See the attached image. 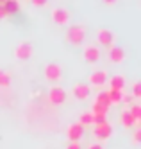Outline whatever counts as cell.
<instances>
[{"mask_svg": "<svg viewBox=\"0 0 141 149\" xmlns=\"http://www.w3.org/2000/svg\"><path fill=\"white\" fill-rule=\"evenodd\" d=\"M84 36H86V29H84V25H80V24L72 25V27L66 31V40L70 41V43H73V45L82 43Z\"/></svg>", "mask_w": 141, "mask_h": 149, "instance_id": "1", "label": "cell"}, {"mask_svg": "<svg viewBox=\"0 0 141 149\" xmlns=\"http://www.w3.org/2000/svg\"><path fill=\"white\" fill-rule=\"evenodd\" d=\"M48 99L52 104H63L64 101H66V90H64L63 86H52L50 92H48Z\"/></svg>", "mask_w": 141, "mask_h": 149, "instance_id": "2", "label": "cell"}, {"mask_svg": "<svg viewBox=\"0 0 141 149\" xmlns=\"http://www.w3.org/2000/svg\"><path fill=\"white\" fill-rule=\"evenodd\" d=\"M113 133V127L109 122H104V124H98V126H95L93 127V135L98 138V140H107V138L111 136Z\"/></svg>", "mask_w": 141, "mask_h": 149, "instance_id": "3", "label": "cell"}, {"mask_svg": "<svg viewBox=\"0 0 141 149\" xmlns=\"http://www.w3.org/2000/svg\"><path fill=\"white\" fill-rule=\"evenodd\" d=\"M52 20H54L56 24H59V25L68 24V20H70V11H68V9H64V7H56V9H52Z\"/></svg>", "mask_w": 141, "mask_h": 149, "instance_id": "4", "label": "cell"}, {"mask_svg": "<svg viewBox=\"0 0 141 149\" xmlns=\"http://www.w3.org/2000/svg\"><path fill=\"white\" fill-rule=\"evenodd\" d=\"M96 40H98L100 45H105V47H113L114 43V33L109 29H100L96 33Z\"/></svg>", "mask_w": 141, "mask_h": 149, "instance_id": "5", "label": "cell"}, {"mask_svg": "<svg viewBox=\"0 0 141 149\" xmlns=\"http://www.w3.org/2000/svg\"><path fill=\"white\" fill-rule=\"evenodd\" d=\"M14 56L18 59H29L32 56V45L29 43V41H21V43H18L16 49H14Z\"/></svg>", "mask_w": 141, "mask_h": 149, "instance_id": "6", "label": "cell"}, {"mask_svg": "<svg viewBox=\"0 0 141 149\" xmlns=\"http://www.w3.org/2000/svg\"><path fill=\"white\" fill-rule=\"evenodd\" d=\"M45 77L48 81H54V83H57L61 79V67L56 65V63H48V65L45 67Z\"/></svg>", "mask_w": 141, "mask_h": 149, "instance_id": "7", "label": "cell"}, {"mask_svg": "<svg viewBox=\"0 0 141 149\" xmlns=\"http://www.w3.org/2000/svg\"><path fill=\"white\" fill-rule=\"evenodd\" d=\"M82 54H84V59L88 63H96L100 59V49L96 45H88V47H84Z\"/></svg>", "mask_w": 141, "mask_h": 149, "instance_id": "8", "label": "cell"}, {"mask_svg": "<svg viewBox=\"0 0 141 149\" xmlns=\"http://www.w3.org/2000/svg\"><path fill=\"white\" fill-rule=\"evenodd\" d=\"M89 84H86V83H77L73 86V90H72V93H73V97H77V99H80V101H84V99H88L89 97Z\"/></svg>", "mask_w": 141, "mask_h": 149, "instance_id": "9", "label": "cell"}, {"mask_svg": "<svg viewBox=\"0 0 141 149\" xmlns=\"http://www.w3.org/2000/svg\"><path fill=\"white\" fill-rule=\"evenodd\" d=\"M82 133H84V126L82 124L75 122V124H70L68 126V138H70L72 142H77L79 138L82 136Z\"/></svg>", "mask_w": 141, "mask_h": 149, "instance_id": "10", "label": "cell"}, {"mask_svg": "<svg viewBox=\"0 0 141 149\" xmlns=\"http://www.w3.org/2000/svg\"><path fill=\"white\" fill-rule=\"evenodd\" d=\"M89 83L93 86H102V84L107 83V72L105 70H95L89 76Z\"/></svg>", "mask_w": 141, "mask_h": 149, "instance_id": "11", "label": "cell"}, {"mask_svg": "<svg viewBox=\"0 0 141 149\" xmlns=\"http://www.w3.org/2000/svg\"><path fill=\"white\" fill-rule=\"evenodd\" d=\"M107 56H109V61H113V63H122L125 59V50L122 47H109Z\"/></svg>", "mask_w": 141, "mask_h": 149, "instance_id": "12", "label": "cell"}, {"mask_svg": "<svg viewBox=\"0 0 141 149\" xmlns=\"http://www.w3.org/2000/svg\"><path fill=\"white\" fill-rule=\"evenodd\" d=\"M109 90H123L125 86V77L122 76V74H116V76H113L109 79Z\"/></svg>", "mask_w": 141, "mask_h": 149, "instance_id": "13", "label": "cell"}, {"mask_svg": "<svg viewBox=\"0 0 141 149\" xmlns=\"http://www.w3.org/2000/svg\"><path fill=\"white\" fill-rule=\"evenodd\" d=\"M95 104H98V106H102V108L109 110V106H111L109 93H107V92H100L98 95H96V99H95Z\"/></svg>", "mask_w": 141, "mask_h": 149, "instance_id": "14", "label": "cell"}, {"mask_svg": "<svg viewBox=\"0 0 141 149\" xmlns=\"http://www.w3.org/2000/svg\"><path fill=\"white\" fill-rule=\"evenodd\" d=\"M120 120H122V124H123L125 127L136 126V120L132 119V115H131V111H129V110H123V111L120 113Z\"/></svg>", "mask_w": 141, "mask_h": 149, "instance_id": "15", "label": "cell"}, {"mask_svg": "<svg viewBox=\"0 0 141 149\" xmlns=\"http://www.w3.org/2000/svg\"><path fill=\"white\" fill-rule=\"evenodd\" d=\"M107 93H109L111 104H120V102H122V97H123L122 90H107Z\"/></svg>", "mask_w": 141, "mask_h": 149, "instance_id": "16", "label": "cell"}, {"mask_svg": "<svg viewBox=\"0 0 141 149\" xmlns=\"http://www.w3.org/2000/svg\"><path fill=\"white\" fill-rule=\"evenodd\" d=\"M4 9H6V13H7V15H9V13H16L18 9H20L18 0H7V2L4 4Z\"/></svg>", "mask_w": 141, "mask_h": 149, "instance_id": "17", "label": "cell"}, {"mask_svg": "<svg viewBox=\"0 0 141 149\" xmlns=\"http://www.w3.org/2000/svg\"><path fill=\"white\" fill-rule=\"evenodd\" d=\"M129 111H131L132 119H134V120H136V124H138V122H139V119H141V106H139V104H132Z\"/></svg>", "mask_w": 141, "mask_h": 149, "instance_id": "18", "label": "cell"}, {"mask_svg": "<svg viewBox=\"0 0 141 149\" xmlns=\"http://www.w3.org/2000/svg\"><path fill=\"white\" fill-rule=\"evenodd\" d=\"M79 124H82V126H91L93 124V115H91V111H84L80 115V122Z\"/></svg>", "mask_w": 141, "mask_h": 149, "instance_id": "19", "label": "cell"}, {"mask_svg": "<svg viewBox=\"0 0 141 149\" xmlns=\"http://www.w3.org/2000/svg\"><path fill=\"white\" fill-rule=\"evenodd\" d=\"M9 84H11V76H9L7 72L0 70V86L6 88V86H9Z\"/></svg>", "mask_w": 141, "mask_h": 149, "instance_id": "20", "label": "cell"}, {"mask_svg": "<svg viewBox=\"0 0 141 149\" xmlns=\"http://www.w3.org/2000/svg\"><path fill=\"white\" fill-rule=\"evenodd\" d=\"M91 115H93V124H95V126L107 122V120H105V113H93V111H91Z\"/></svg>", "mask_w": 141, "mask_h": 149, "instance_id": "21", "label": "cell"}, {"mask_svg": "<svg viewBox=\"0 0 141 149\" xmlns=\"http://www.w3.org/2000/svg\"><path fill=\"white\" fill-rule=\"evenodd\" d=\"M132 97L134 99H139L141 97V84L139 83H134V86H132Z\"/></svg>", "mask_w": 141, "mask_h": 149, "instance_id": "22", "label": "cell"}, {"mask_svg": "<svg viewBox=\"0 0 141 149\" xmlns=\"http://www.w3.org/2000/svg\"><path fill=\"white\" fill-rule=\"evenodd\" d=\"M132 99H134L132 95H129V93H127V95H123V97H122V102H125V104H131V102H132Z\"/></svg>", "mask_w": 141, "mask_h": 149, "instance_id": "23", "label": "cell"}, {"mask_svg": "<svg viewBox=\"0 0 141 149\" xmlns=\"http://www.w3.org/2000/svg\"><path fill=\"white\" fill-rule=\"evenodd\" d=\"M66 149H80V144L79 142H70Z\"/></svg>", "mask_w": 141, "mask_h": 149, "instance_id": "24", "label": "cell"}, {"mask_svg": "<svg viewBox=\"0 0 141 149\" xmlns=\"http://www.w3.org/2000/svg\"><path fill=\"white\" fill-rule=\"evenodd\" d=\"M30 2L34 4V6H38V7H39V6H45V4H47V0H30Z\"/></svg>", "mask_w": 141, "mask_h": 149, "instance_id": "25", "label": "cell"}, {"mask_svg": "<svg viewBox=\"0 0 141 149\" xmlns=\"http://www.w3.org/2000/svg\"><path fill=\"white\" fill-rule=\"evenodd\" d=\"M139 136H141V131H139V127H138L136 133H134V142H139Z\"/></svg>", "mask_w": 141, "mask_h": 149, "instance_id": "26", "label": "cell"}, {"mask_svg": "<svg viewBox=\"0 0 141 149\" xmlns=\"http://www.w3.org/2000/svg\"><path fill=\"white\" fill-rule=\"evenodd\" d=\"M88 149H104V147H102L100 144H91V146H89Z\"/></svg>", "mask_w": 141, "mask_h": 149, "instance_id": "27", "label": "cell"}, {"mask_svg": "<svg viewBox=\"0 0 141 149\" xmlns=\"http://www.w3.org/2000/svg\"><path fill=\"white\" fill-rule=\"evenodd\" d=\"M7 13H6V9H4V6H0V18H4Z\"/></svg>", "mask_w": 141, "mask_h": 149, "instance_id": "28", "label": "cell"}, {"mask_svg": "<svg viewBox=\"0 0 141 149\" xmlns=\"http://www.w3.org/2000/svg\"><path fill=\"white\" fill-rule=\"evenodd\" d=\"M104 2H105V4H109V6H111V4H116V0H104Z\"/></svg>", "mask_w": 141, "mask_h": 149, "instance_id": "29", "label": "cell"}, {"mask_svg": "<svg viewBox=\"0 0 141 149\" xmlns=\"http://www.w3.org/2000/svg\"><path fill=\"white\" fill-rule=\"evenodd\" d=\"M6 2H7V0H0V6H4Z\"/></svg>", "mask_w": 141, "mask_h": 149, "instance_id": "30", "label": "cell"}]
</instances>
